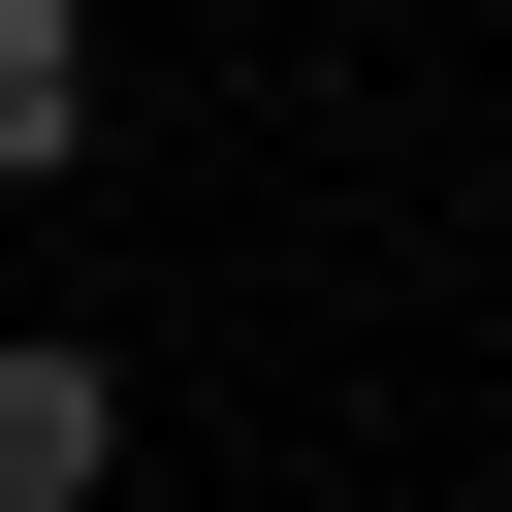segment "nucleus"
I'll return each mask as SVG.
<instances>
[{"label":"nucleus","mask_w":512,"mask_h":512,"mask_svg":"<svg viewBox=\"0 0 512 512\" xmlns=\"http://www.w3.org/2000/svg\"><path fill=\"white\" fill-rule=\"evenodd\" d=\"M96 480H128V384L64 320H0V512H96Z\"/></svg>","instance_id":"f257e3e1"},{"label":"nucleus","mask_w":512,"mask_h":512,"mask_svg":"<svg viewBox=\"0 0 512 512\" xmlns=\"http://www.w3.org/2000/svg\"><path fill=\"white\" fill-rule=\"evenodd\" d=\"M64 128H96V32H64V0H0V192H32Z\"/></svg>","instance_id":"f03ea898"}]
</instances>
